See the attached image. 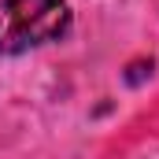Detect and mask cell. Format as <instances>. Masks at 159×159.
Wrapping results in <instances>:
<instances>
[{
  "label": "cell",
  "mask_w": 159,
  "mask_h": 159,
  "mask_svg": "<svg viewBox=\"0 0 159 159\" xmlns=\"http://www.w3.org/2000/svg\"><path fill=\"white\" fill-rule=\"evenodd\" d=\"M70 30L67 0H4L0 4V56H22Z\"/></svg>",
  "instance_id": "6da1fadb"
},
{
  "label": "cell",
  "mask_w": 159,
  "mask_h": 159,
  "mask_svg": "<svg viewBox=\"0 0 159 159\" xmlns=\"http://www.w3.org/2000/svg\"><path fill=\"white\" fill-rule=\"evenodd\" d=\"M144 74H152V59L129 63V74H126V81H129V85H141V81H144Z\"/></svg>",
  "instance_id": "7a4b0ae2"
}]
</instances>
